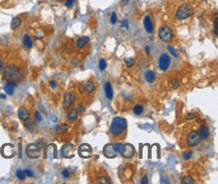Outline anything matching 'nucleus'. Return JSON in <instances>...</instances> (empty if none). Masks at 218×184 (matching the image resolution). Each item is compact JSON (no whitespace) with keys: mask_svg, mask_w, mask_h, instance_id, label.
<instances>
[{"mask_svg":"<svg viewBox=\"0 0 218 184\" xmlns=\"http://www.w3.org/2000/svg\"><path fill=\"white\" fill-rule=\"evenodd\" d=\"M194 118H195V115L191 114V113H190V114L186 115V119H187V120H192V119H194Z\"/></svg>","mask_w":218,"mask_h":184,"instance_id":"40","label":"nucleus"},{"mask_svg":"<svg viewBox=\"0 0 218 184\" xmlns=\"http://www.w3.org/2000/svg\"><path fill=\"white\" fill-rule=\"evenodd\" d=\"M133 112L136 116H141L144 112V107L142 105H135L133 108Z\"/></svg>","mask_w":218,"mask_h":184,"instance_id":"23","label":"nucleus"},{"mask_svg":"<svg viewBox=\"0 0 218 184\" xmlns=\"http://www.w3.org/2000/svg\"><path fill=\"white\" fill-rule=\"evenodd\" d=\"M104 155L106 156L107 158H115V157H117L118 154L116 153V151H115L114 143H113V144H108V145L105 146Z\"/></svg>","mask_w":218,"mask_h":184,"instance_id":"11","label":"nucleus"},{"mask_svg":"<svg viewBox=\"0 0 218 184\" xmlns=\"http://www.w3.org/2000/svg\"><path fill=\"white\" fill-rule=\"evenodd\" d=\"M97 182L102 184H109L111 183V181H110V179L108 177H99L97 179Z\"/></svg>","mask_w":218,"mask_h":184,"instance_id":"29","label":"nucleus"},{"mask_svg":"<svg viewBox=\"0 0 218 184\" xmlns=\"http://www.w3.org/2000/svg\"><path fill=\"white\" fill-rule=\"evenodd\" d=\"M41 154V149L40 147L36 144H29L26 147V155L31 159H36L40 156Z\"/></svg>","mask_w":218,"mask_h":184,"instance_id":"7","label":"nucleus"},{"mask_svg":"<svg viewBox=\"0 0 218 184\" xmlns=\"http://www.w3.org/2000/svg\"><path fill=\"white\" fill-rule=\"evenodd\" d=\"M179 86H180L179 80H176V78H173V80H170V87L172 88V89H174V90L178 89V88H179Z\"/></svg>","mask_w":218,"mask_h":184,"instance_id":"27","label":"nucleus"},{"mask_svg":"<svg viewBox=\"0 0 218 184\" xmlns=\"http://www.w3.org/2000/svg\"><path fill=\"white\" fill-rule=\"evenodd\" d=\"M144 27H145L147 32H149V33H152L154 31V24H153V21H152L150 15H147L145 16V18H144Z\"/></svg>","mask_w":218,"mask_h":184,"instance_id":"13","label":"nucleus"},{"mask_svg":"<svg viewBox=\"0 0 218 184\" xmlns=\"http://www.w3.org/2000/svg\"><path fill=\"white\" fill-rule=\"evenodd\" d=\"M186 145L188 147H195L197 145H199V143L201 142V138H200L199 134H198V131L196 130H191L189 133L186 136Z\"/></svg>","mask_w":218,"mask_h":184,"instance_id":"5","label":"nucleus"},{"mask_svg":"<svg viewBox=\"0 0 218 184\" xmlns=\"http://www.w3.org/2000/svg\"><path fill=\"white\" fill-rule=\"evenodd\" d=\"M159 68H160L162 72H166L168 70V68H170L171 65V58L169 56L167 53H163L159 58Z\"/></svg>","mask_w":218,"mask_h":184,"instance_id":"8","label":"nucleus"},{"mask_svg":"<svg viewBox=\"0 0 218 184\" xmlns=\"http://www.w3.org/2000/svg\"><path fill=\"white\" fill-rule=\"evenodd\" d=\"M141 183L142 184H147V183H148V176L144 175L143 177H142V179H141Z\"/></svg>","mask_w":218,"mask_h":184,"instance_id":"38","label":"nucleus"},{"mask_svg":"<svg viewBox=\"0 0 218 184\" xmlns=\"http://www.w3.org/2000/svg\"><path fill=\"white\" fill-rule=\"evenodd\" d=\"M17 87V85H16V83H14V82H9V83H7V84L4 86V91H5V93L7 95H9V96H11V95H13V93H14V89Z\"/></svg>","mask_w":218,"mask_h":184,"instance_id":"16","label":"nucleus"},{"mask_svg":"<svg viewBox=\"0 0 218 184\" xmlns=\"http://www.w3.org/2000/svg\"><path fill=\"white\" fill-rule=\"evenodd\" d=\"M145 78H146L147 82L150 83V84L154 83V82H155V80H156L155 73H154L153 70H147V72L145 73Z\"/></svg>","mask_w":218,"mask_h":184,"instance_id":"19","label":"nucleus"},{"mask_svg":"<svg viewBox=\"0 0 218 184\" xmlns=\"http://www.w3.org/2000/svg\"><path fill=\"white\" fill-rule=\"evenodd\" d=\"M75 102V98L70 92L65 93V98H63V108L65 109H68V108H72Z\"/></svg>","mask_w":218,"mask_h":184,"instance_id":"9","label":"nucleus"},{"mask_svg":"<svg viewBox=\"0 0 218 184\" xmlns=\"http://www.w3.org/2000/svg\"><path fill=\"white\" fill-rule=\"evenodd\" d=\"M0 99L2 100H5L6 99V96L3 94V93H1V91H0Z\"/></svg>","mask_w":218,"mask_h":184,"instance_id":"45","label":"nucleus"},{"mask_svg":"<svg viewBox=\"0 0 218 184\" xmlns=\"http://www.w3.org/2000/svg\"><path fill=\"white\" fill-rule=\"evenodd\" d=\"M35 119L37 120L38 122H41V120H42V118H41L40 114H39L38 112H35Z\"/></svg>","mask_w":218,"mask_h":184,"instance_id":"39","label":"nucleus"},{"mask_svg":"<svg viewBox=\"0 0 218 184\" xmlns=\"http://www.w3.org/2000/svg\"><path fill=\"white\" fill-rule=\"evenodd\" d=\"M192 155H193V152L191 150H187L183 153V159L184 160H189L191 157H192Z\"/></svg>","mask_w":218,"mask_h":184,"instance_id":"30","label":"nucleus"},{"mask_svg":"<svg viewBox=\"0 0 218 184\" xmlns=\"http://www.w3.org/2000/svg\"><path fill=\"white\" fill-rule=\"evenodd\" d=\"M23 45H25L27 48H31V47H32L33 42H32V40H31L30 36H29L28 34H25V35H24V37H23Z\"/></svg>","mask_w":218,"mask_h":184,"instance_id":"22","label":"nucleus"},{"mask_svg":"<svg viewBox=\"0 0 218 184\" xmlns=\"http://www.w3.org/2000/svg\"><path fill=\"white\" fill-rule=\"evenodd\" d=\"M84 110H85V107L82 106V105H80V112H84Z\"/></svg>","mask_w":218,"mask_h":184,"instance_id":"47","label":"nucleus"},{"mask_svg":"<svg viewBox=\"0 0 218 184\" xmlns=\"http://www.w3.org/2000/svg\"><path fill=\"white\" fill-rule=\"evenodd\" d=\"M111 23L112 24L117 23V13H116V12H112V14H111Z\"/></svg>","mask_w":218,"mask_h":184,"instance_id":"33","label":"nucleus"},{"mask_svg":"<svg viewBox=\"0 0 218 184\" xmlns=\"http://www.w3.org/2000/svg\"><path fill=\"white\" fill-rule=\"evenodd\" d=\"M75 2V0H67V1H65V6L68 7V8H70V7L73 6Z\"/></svg>","mask_w":218,"mask_h":184,"instance_id":"35","label":"nucleus"},{"mask_svg":"<svg viewBox=\"0 0 218 184\" xmlns=\"http://www.w3.org/2000/svg\"><path fill=\"white\" fill-rule=\"evenodd\" d=\"M198 134H199L201 140H206L209 137L210 131L206 126H200L199 129H198Z\"/></svg>","mask_w":218,"mask_h":184,"instance_id":"14","label":"nucleus"},{"mask_svg":"<svg viewBox=\"0 0 218 184\" xmlns=\"http://www.w3.org/2000/svg\"><path fill=\"white\" fill-rule=\"evenodd\" d=\"M107 61H106V60H104V58H101L100 60V61H99V68H100V70H105L107 68Z\"/></svg>","mask_w":218,"mask_h":184,"instance_id":"28","label":"nucleus"},{"mask_svg":"<svg viewBox=\"0 0 218 184\" xmlns=\"http://www.w3.org/2000/svg\"><path fill=\"white\" fill-rule=\"evenodd\" d=\"M127 130V120L123 117H115L110 126V132L113 136H122Z\"/></svg>","mask_w":218,"mask_h":184,"instance_id":"2","label":"nucleus"},{"mask_svg":"<svg viewBox=\"0 0 218 184\" xmlns=\"http://www.w3.org/2000/svg\"><path fill=\"white\" fill-rule=\"evenodd\" d=\"M3 72V63H2L1 58H0V73Z\"/></svg>","mask_w":218,"mask_h":184,"instance_id":"44","label":"nucleus"},{"mask_svg":"<svg viewBox=\"0 0 218 184\" xmlns=\"http://www.w3.org/2000/svg\"><path fill=\"white\" fill-rule=\"evenodd\" d=\"M105 94H106L108 100H112L114 98V91H113L112 85L110 82H107L105 85Z\"/></svg>","mask_w":218,"mask_h":184,"instance_id":"15","label":"nucleus"},{"mask_svg":"<svg viewBox=\"0 0 218 184\" xmlns=\"http://www.w3.org/2000/svg\"><path fill=\"white\" fill-rule=\"evenodd\" d=\"M168 50L170 51V52L172 53V55H173L174 56H175V58H177V56H178V53L176 52L175 48H174L173 46H171V45H170V46H168Z\"/></svg>","mask_w":218,"mask_h":184,"instance_id":"34","label":"nucleus"},{"mask_svg":"<svg viewBox=\"0 0 218 184\" xmlns=\"http://www.w3.org/2000/svg\"><path fill=\"white\" fill-rule=\"evenodd\" d=\"M125 63L127 68H132L135 65V58H125Z\"/></svg>","mask_w":218,"mask_h":184,"instance_id":"26","label":"nucleus"},{"mask_svg":"<svg viewBox=\"0 0 218 184\" xmlns=\"http://www.w3.org/2000/svg\"><path fill=\"white\" fill-rule=\"evenodd\" d=\"M16 176H17V178L20 179V180H24L25 177H26V175H25V173H24L23 170H17L16 171Z\"/></svg>","mask_w":218,"mask_h":184,"instance_id":"31","label":"nucleus"},{"mask_svg":"<svg viewBox=\"0 0 218 184\" xmlns=\"http://www.w3.org/2000/svg\"><path fill=\"white\" fill-rule=\"evenodd\" d=\"M90 41V37L89 36H82V37H80V39L77 40V46L78 48H82L85 45H87Z\"/></svg>","mask_w":218,"mask_h":184,"instance_id":"20","label":"nucleus"},{"mask_svg":"<svg viewBox=\"0 0 218 184\" xmlns=\"http://www.w3.org/2000/svg\"><path fill=\"white\" fill-rule=\"evenodd\" d=\"M3 75L8 82H19L22 78V70L15 63H9L3 68Z\"/></svg>","mask_w":218,"mask_h":184,"instance_id":"1","label":"nucleus"},{"mask_svg":"<svg viewBox=\"0 0 218 184\" xmlns=\"http://www.w3.org/2000/svg\"><path fill=\"white\" fill-rule=\"evenodd\" d=\"M20 25H21V18L20 17H14L10 24L11 29H17Z\"/></svg>","mask_w":218,"mask_h":184,"instance_id":"21","label":"nucleus"},{"mask_svg":"<svg viewBox=\"0 0 218 184\" xmlns=\"http://www.w3.org/2000/svg\"><path fill=\"white\" fill-rule=\"evenodd\" d=\"M17 116H18L19 119L21 121L25 122L30 118V113H29L28 109H26L25 107H21L18 109V112H17Z\"/></svg>","mask_w":218,"mask_h":184,"instance_id":"12","label":"nucleus"},{"mask_svg":"<svg viewBox=\"0 0 218 184\" xmlns=\"http://www.w3.org/2000/svg\"><path fill=\"white\" fill-rule=\"evenodd\" d=\"M90 153H92V148L87 144H82L78 148V155L82 158H90Z\"/></svg>","mask_w":218,"mask_h":184,"instance_id":"10","label":"nucleus"},{"mask_svg":"<svg viewBox=\"0 0 218 184\" xmlns=\"http://www.w3.org/2000/svg\"><path fill=\"white\" fill-rule=\"evenodd\" d=\"M24 173H25L26 176H28V177H33V173L31 170H28V169H25V170H23Z\"/></svg>","mask_w":218,"mask_h":184,"instance_id":"37","label":"nucleus"},{"mask_svg":"<svg viewBox=\"0 0 218 184\" xmlns=\"http://www.w3.org/2000/svg\"><path fill=\"white\" fill-rule=\"evenodd\" d=\"M67 130V125L62 124V125H60V126H57V128H56V132H57L58 134H62V133H65Z\"/></svg>","mask_w":218,"mask_h":184,"instance_id":"25","label":"nucleus"},{"mask_svg":"<svg viewBox=\"0 0 218 184\" xmlns=\"http://www.w3.org/2000/svg\"><path fill=\"white\" fill-rule=\"evenodd\" d=\"M218 20H217V13H215V20H214V28H213V32L216 36H218Z\"/></svg>","mask_w":218,"mask_h":184,"instance_id":"32","label":"nucleus"},{"mask_svg":"<svg viewBox=\"0 0 218 184\" xmlns=\"http://www.w3.org/2000/svg\"><path fill=\"white\" fill-rule=\"evenodd\" d=\"M62 176H63V178H68L70 177V171L67 170V169H63L62 170Z\"/></svg>","mask_w":218,"mask_h":184,"instance_id":"36","label":"nucleus"},{"mask_svg":"<svg viewBox=\"0 0 218 184\" xmlns=\"http://www.w3.org/2000/svg\"><path fill=\"white\" fill-rule=\"evenodd\" d=\"M145 52H146L147 55H150V47H149V45H147L146 47H145Z\"/></svg>","mask_w":218,"mask_h":184,"instance_id":"43","label":"nucleus"},{"mask_svg":"<svg viewBox=\"0 0 218 184\" xmlns=\"http://www.w3.org/2000/svg\"><path fill=\"white\" fill-rule=\"evenodd\" d=\"M50 84V87L52 88V89H54V88L56 87V83H55V80H51V82L49 83Z\"/></svg>","mask_w":218,"mask_h":184,"instance_id":"42","label":"nucleus"},{"mask_svg":"<svg viewBox=\"0 0 218 184\" xmlns=\"http://www.w3.org/2000/svg\"><path fill=\"white\" fill-rule=\"evenodd\" d=\"M159 38L165 43H169L173 39V31L172 28L168 25H163L159 28Z\"/></svg>","mask_w":218,"mask_h":184,"instance_id":"4","label":"nucleus"},{"mask_svg":"<svg viewBox=\"0 0 218 184\" xmlns=\"http://www.w3.org/2000/svg\"><path fill=\"white\" fill-rule=\"evenodd\" d=\"M120 154L122 155V157L126 159H130L133 158L134 155L136 154V150H135V147L130 143L127 144H123L121 147V150H120Z\"/></svg>","mask_w":218,"mask_h":184,"instance_id":"6","label":"nucleus"},{"mask_svg":"<svg viewBox=\"0 0 218 184\" xmlns=\"http://www.w3.org/2000/svg\"><path fill=\"white\" fill-rule=\"evenodd\" d=\"M124 26L126 28L129 27V26H128V20H127V19H125V20L122 21V27H124Z\"/></svg>","mask_w":218,"mask_h":184,"instance_id":"41","label":"nucleus"},{"mask_svg":"<svg viewBox=\"0 0 218 184\" xmlns=\"http://www.w3.org/2000/svg\"><path fill=\"white\" fill-rule=\"evenodd\" d=\"M181 183L182 184H193L195 183V179L192 177V176H185V177L182 178V180H181Z\"/></svg>","mask_w":218,"mask_h":184,"instance_id":"24","label":"nucleus"},{"mask_svg":"<svg viewBox=\"0 0 218 184\" xmlns=\"http://www.w3.org/2000/svg\"><path fill=\"white\" fill-rule=\"evenodd\" d=\"M85 89L87 91L89 94H92V93H94V91L95 90V83L94 80H89L87 83H85Z\"/></svg>","mask_w":218,"mask_h":184,"instance_id":"18","label":"nucleus"},{"mask_svg":"<svg viewBox=\"0 0 218 184\" xmlns=\"http://www.w3.org/2000/svg\"><path fill=\"white\" fill-rule=\"evenodd\" d=\"M129 2V0H123V2H122V5H127V3Z\"/></svg>","mask_w":218,"mask_h":184,"instance_id":"46","label":"nucleus"},{"mask_svg":"<svg viewBox=\"0 0 218 184\" xmlns=\"http://www.w3.org/2000/svg\"><path fill=\"white\" fill-rule=\"evenodd\" d=\"M193 13H194V9L190 4H182L178 7L177 11H176V17L179 20H184V19L189 18Z\"/></svg>","mask_w":218,"mask_h":184,"instance_id":"3","label":"nucleus"},{"mask_svg":"<svg viewBox=\"0 0 218 184\" xmlns=\"http://www.w3.org/2000/svg\"><path fill=\"white\" fill-rule=\"evenodd\" d=\"M77 115H78V109L77 108H72V109H70V111L67 114V120L70 122H75L77 119Z\"/></svg>","mask_w":218,"mask_h":184,"instance_id":"17","label":"nucleus"}]
</instances>
